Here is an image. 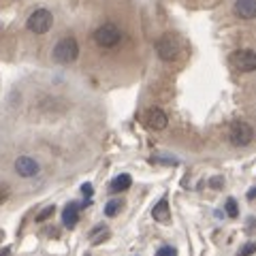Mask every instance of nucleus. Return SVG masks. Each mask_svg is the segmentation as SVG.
I'll use <instances>...</instances> for the list:
<instances>
[{
  "instance_id": "obj_10",
  "label": "nucleus",
  "mask_w": 256,
  "mask_h": 256,
  "mask_svg": "<svg viewBox=\"0 0 256 256\" xmlns=\"http://www.w3.org/2000/svg\"><path fill=\"white\" fill-rule=\"evenodd\" d=\"M235 13L242 20H254L256 18V0H237Z\"/></svg>"
},
{
  "instance_id": "obj_6",
  "label": "nucleus",
  "mask_w": 256,
  "mask_h": 256,
  "mask_svg": "<svg viewBox=\"0 0 256 256\" xmlns=\"http://www.w3.org/2000/svg\"><path fill=\"white\" fill-rule=\"evenodd\" d=\"M230 62H233V66L237 70H242V73H252V70H256V52L239 50L230 56Z\"/></svg>"
},
{
  "instance_id": "obj_14",
  "label": "nucleus",
  "mask_w": 256,
  "mask_h": 256,
  "mask_svg": "<svg viewBox=\"0 0 256 256\" xmlns=\"http://www.w3.org/2000/svg\"><path fill=\"white\" fill-rule=\"evenodd\" d=\"M105 237H109V230H107L105 226L94 228V230H92V235H90V239H92V244H94V246H96V244H100V242H105Z\"/></svg>"
},
{
  "instance_id": "obj_16",
  "label": "nucleus",
  "mask_w": 256,
  "mask_h": 256,
  "mask_svg": "<svg viewBox=\"0 0 256 256\" xmlns=\"http://www.w3.org/2000/svg\"><path fill=\"white\" fill-rule=\"evenodd\" d=\"M54 212H56V207L54 205H47L43 212H38V216H36V222H45L50 216H54Z\"/></svg>"
},
{
  "instance_id": "obj_3",
  "label": "nucleus",
  "mask_w": 256,
  "mask_h": 256,
  "mask_svg": "<svg viewBox=\"0 0 256 256\" xmlns=\"http://www.w3.org/2000/svg\"><path fill=\"white\" fill-rule=\"evenodd\" d=\"M182 52V47H180V41L175 38L173 34H162L156 41V54H158V58L160 60H164V62H173V60H178V56Z\"/></svg>"
},
{
  "instance_id": "obj_19",
  "label": "nucleus",
  "mask_w": 256,
  "mask_h": 256,
  "mask_svg": "<svg viewBox=\"0 0 256 256\" xmlns=\"http://www.w3.org/2000/svg\"><path fill=\"white\" fill-rule=\"evenodd\" d=\"M82 192H84V196H88V198H90V196L94 194V188H92V184H84V186H82Z\"/></svg>"
},
{
  "instance_id": "obj_11",
  "label": "nucleus",
  "mask_w": 256,
  "mask_h": 256,
  "mask_svg": "<svg viewBox=\"0 0 256 256\" xmlns=\"http://www.w3.org/2000/svg\"><path fill=\"white\" fill-rule=\"evenodd\" d=\"M62 222L66 228H75V224L79 222V205L77 203H68L62 212Z\"/></svg>"
},
{
  "instance_id": "obj_5",
  "label": "nucleus",
  "mask_w": 256,
  "mask_h": 256,
  "mask_svg": "<svg viewBox=\"0 0 256 256\" xmlns=\"http://www.w3.org/2000/svg\"><path fill=\"white\" fill-rule=\"evenodd\" d=\"M52 26H54V15L47 9H36L28 18V30L34 32V34H45Z\"/></svg>"
},
{
  "instance_id": "obj_13",
  "label": "nucleus",
  "mask_w": 256,
  "mask_h": 256,
  "mask_svg": "<svg viewBox=\"0 0 256 256\" xmlns=\"http://www.w3.org/2000/svg\"><path fill=\"white\" fill-rule=\"evenodd\" d=\"M122 201H118V198H114V201H109L107 205H105V216L107 218H114V216H118L120 214V210H122Z\"/></svg>"
},
{
  "instance_id": "obj_18",
  "label": "nucleus",
  "mask_w": 256,
  "mask_h": 256,
  "mask_svg": "<svg viewBox=\"0 0 256 256\" xmlns=\"http://www.w3.org/2000/svg\"><path fill=\"white\" fill-rule=\"evenodd\" d=\"M254 252H256V244H248V246H244L242 250H239L237 256H250V254H254Z\"/></svg>"
},
{
  "instance_id": "obj_24",
  "label": "nucleus",
  "mask_w": 256,
  "mask_h": 256,
  "mask_svg": "<svg viewBox=\"0 0 256 256\" xmlns=\"http://www.w3.org/2000/svg\"><path fill=\"white\" fill-rule=\"evenodd\" d=\"M4 237V233H2V230H0V239H2Z\"/></svg>"
},
{
  "instance_id": "obj_17",
  "label": "nucleus",
  "mask_w": 256,
  "mask_h": 256,
  "mask_svg": "<svg viewBox=\"0 0 256 256\" xmlns=\"http://www.w3.org/2000/svg\"><path fill=\"white\" fill-rule=\"evenodd\" d=\"M156 256H178V250L175 248H171V246H162L160 250L156 252Z\"/></svg>"
},
{
  "instance_id": "obj_2",
  "label": "nucleus",
  "mask_w": 256,
  "mask_h": 256,
  "mask_svg": "<svg viewBox=\"0 0 256 256\" xmlns=\"http://www.w3.org/2000/svg\"><path fill=\"white\" fill-rule=\"evenodd\" d=\"M94 41L98 47H105V50H111V47H116L120 41H122V32L116 24H102V26L96 28L94 32Z\"/></svg>"
},
{
  "instance_id": "obj_4",
  "label": "nucleus",
  "mask_w": 256,
  "mask_h": 256,
  "mask_svg": "<svg viewBox=\"0 0 256 256\" xmlns=\"http://www.w3.org/2000/svg\"><path fill=\"white\" fill-rule=\"evenodd\" d=\"M228 139H230L233 146L246 148V146H250V143H252L254 130H252V126L248 124V122L237 120V122H233V124H230V128H228Z\"/></svg>"
},
{
  "instance_id": "obj_12",
  "label": "nucleus",
  "mask_w": 256,
  "mask_h": 256,
  "mask_svg": "<svg viewBox=\"0 0 256 256\" xmlns=\"http://www.w3.org/2000/svg\"><path fill=\"white\" fill-rule=\"evenodd\" d=\"M130 186H132V178H130L128 173H122V175H118V178H116L114 182H111L109 190L116 194V192H124V190H128Z\"/></svg>"
},
{
  "instance_id": "obj_21",
  "label": "nucleus",
  "mask_w": 256,
  "mask_h": 256,
  "mask_svg": "<svg viewBox=\"0 0 256 256\" xmlns=\"http://www.w3.org/2000/svg\"><path fill=\"white\" fill-rule=\"evenodd\" d=\"M248 198H250V201H254V198H256V186L248 190Z\"/></svg>"
},
{
  "instance_id": "obj_7",
  "label": "nucleus",
  "mask_w": 256,
  "mask_h": 256,
  "mask_svg": "<svg viewBox=\"0 0 256 256\" xmlns=\"http://www.w3.org/2000/svg\"><path fill=\"white\" fill-rule=\"evenodd\" d=\"M13 169L15 173L20 175V178H34V175H38V171H41V166H38V162L34 158H30V156H20V158H15V162H13Z\"/></svg>"
},
{
  "instance_id": "obj_9",
  "label": "nucleus",
  "mask_w": 256,
  "mask_h": 256,
  "mask_svg": "<svg viewBox=\"0 0 256 256\" xmlns=\"http://www.w3.org/2000/svg\"><path fill=\"white\" fill-rule=\"evenodd\" d=\"M152 216H154V220L160 224H171L169 201H166V198H160V201L154 205V210H152Z\"/></svg>"
},
{
  "instance_id": "obj_8",
  "label": "nucleus",
  "mask_w": 256,
  "mask_h": 256,
  "mask_svg": "<svg viewBox=\"0 0 256 256\" xmlns=\"http://www.w3.org/2000/svg\"><path fill=\"white\" fill-rule=\"evenodd\" d=\"M146 124H148V128H152V130H164L166 124H169V118H166V114H164L162 109L154 107V109L148 111Z\"/></svg>"
},
{
  "instance_id": "obj_20",
  "label": "nucleus",
  "mask_w": 256,
  "mask_h": 256,
  "mask_svg": "<svg viewBox=\"0 0 256 256\" xmlns=\"http://www.w3.org/2000/svg\"><path fill=\"white\" fill-rule=\"evenodd\" d=\"M6 196H9V190H6L4 184H0V203H4Z\"/></svg>"
},
{
  "instance_id": "obj_15",
  "label": "nucleus",
  "mask_w": 256,
  "mask_h": 256,
  "mask_svg": "<svg viewBox=\"0 0 256 256\" xmlns=\"http://www.w3.org/2000/svg\"><path fill=\"white\" fill-rule=\"evenodd\" d=\"M224 210H226L228 218H237V216H239V207H237L235 198H226V205H224Z\"/></svg>"
},
{
  "instance_id": "obj_23",
  "label": "nucleus",
  "mask_w": 256,
  "mask_h": 256,
  "mask_svg": "<svg viewBox=\"0 0 256 256\" xmlns=\"http://www.w3.org/2000/svg\"><path fill=\"white\" fill-rule=\"evenodd\" d=\"M0 256H11V250L9 248H4V250H0Z\"/></svg>"
},
{
  "instance_id": "obj_1",
  "label": "nucleus",
  "mask_w": 256,
  "mask_h": 256,
  "mask_svg": "<svg viewBox=\"0 0 256 256\" xmlns=\"http://www.w3.org/2000/svg\"><path fill=\"white\" fill-rule=\"evenodd\" d=\"M52 56H54V60L58 64H70V62L77 60L79 45H77V41L73 36H64V38H60V41L56 43Z\"/></svg>"
},
{
  "instance_id": "obj_22",
  "label": "nucleus",
  "mask_w": 256,
  "mask_h": 256,
  "mask_svg": "<svg viewBox=\"0 0 256 256\" xmlns=\"http://www.w3.org/2000/svg\"><path fill=\"white\" fill-rule=\"evenodd\" d=\"M212 186H222V180L220 178H214L212 180Z\"/></svg>"
}]
</instances>
